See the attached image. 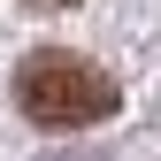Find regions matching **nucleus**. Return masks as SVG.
Listing matches in <instances>:
<instances>
[{
  "label": "nucleus",
  "instance_id": "2",
  "mask_svg": "<svg viewBox=\"0 0 161 161\" xmlns=\"http://www.w3.org/2000/svg\"><path fill=\"white\" fill-rule=\"evenodd\" d=\"M38 8H69V0H38Z\"/></svg>",
  "mask_w": 161,
  "mask_h": 161
},
{
  "label": "nucleus",
  "instance_id": "1",
  "mask_svg": "<svg viewBox=\"0 0 161 161\" xmlns=\"http://www.w3.org/2000/svg\"><path fill=\"white\" fill-rule=\"evenodd\" d=\"M15 108L31 115L38 130H85V123H108L115 108H123V85H115L100 62H85V54H31L23 69H15Z\"/></svg>",
  "mask_w": 161,
  "mask_h": 161
}]
</instances>
